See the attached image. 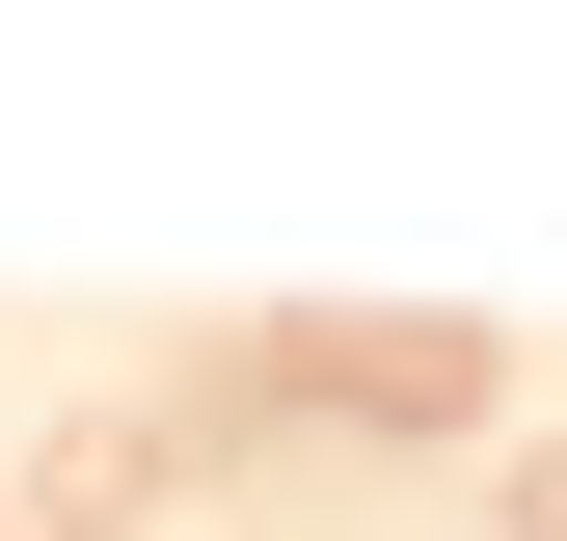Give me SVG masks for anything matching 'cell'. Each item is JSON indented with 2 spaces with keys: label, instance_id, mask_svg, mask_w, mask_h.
I'll use <instances>...</instances> for the list:
<instances>
[{
  "label": "cell",
  "instance_id": "obj_1",
  "mask_svg": "<svg viewBox=\"0 0 567 541\" xmlns=\"http://www.w3.org/2000/svg\"><path fill=\"white\" fill-rule=\"evenodd\" d=\"M514 541H567V460H514Z\"/></svg>",
  "mask_w": 567,
  "mask_h": 541
}]
</instances>
